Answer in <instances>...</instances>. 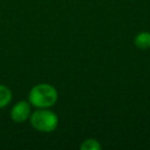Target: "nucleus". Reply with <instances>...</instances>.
<instances>
[{
  "label": "nucleus",
  "instance_id": "nucleus-1",
  "mask_svg": "<svg viewBox=\"0 0 150 150\" xmlns=\"http://www.w3.org/2000/svg\"><path fill=\"white\" fill-rule=\"evenodd\" d=\"M58 100V93L52 86L40 83L35 86L29 93V102L37 108H48Z\"/></svg>",
  "mask_w": 150,
  "mask_h": 150
},
{
  "label": "nucleus",
  "instance_id": "nucleus-2",
  "mask_svg": "<svg viewBox=\"0 0 150 150\" xmlns=\"http://www.w3.org/2000/svg\"><path fill=\"white\" fill-rule=\"evenodd\" d=\"M30 122L35 129L43 133L54 131L59 125V118L56 113L41 108L30 115Z\"/></svg>",
  "mask_w": 150,
  "mask_h": 150
},
{
  "label": "nucleus",
  "instance_id": "nucleus-3",
  "mask_svg": "<svg viewBox=\"0 0 150 150\" xmlns=\"http://www.w3.org/2000/svg\"><path fill=\"white\" fill-rule=\"evenodd\" d=\"M31 115V107L26 101H20L13 107L11 111V117L16 122H24Z\"/></svg>",
  "mask_w": 150,
  "mask_h": 150
},
{
  "label": "nucleus",
  "instance_id": "nucleus-4",
  "mask_svg": "<svg viewBox=\"0 0 150 150\" xmlns=\"http://www.w3.org/2000/svg\"><path fill=\"white\" fill-rule=\"evenodd\" d=\"M135 45L141 50H146L150 47V33L149 32H141L135 37Z\"/></svg>",
  "mask_w": 150,
  "mask_h": 150
},
{
  "label": "nucleus",
  "instance_id": "nucleus-5",
  "mask_svg": "<svg viewBox=\"0 0 150 150\" xmlns=\"http://www.w3.org/2000/svg\"><path fill=\"white\" fill-rule=\"evenodd\" d=\"M13 94L7 86L0 84V109L7 106L11 103Z\"/></svg>",
  "mask_w": 150,
  "mask_h": 150
},
{
  "label": "nucleus",
  "instance_id": "nucleus-6",
  "mask_svg": "<svg viewBox=\"0 0 150 150\" xmlns=\"http://www.w3.org/2000/svg\"><path fill=\"white\" fill-rule=\"evenodd\" d=\"M101 148H102V146L95 139H88L82 142V144L80 145L81 150H99Z\"/></svg>",
  "mask_w": 150,
  "mask_h": 150
}]
</instances>
